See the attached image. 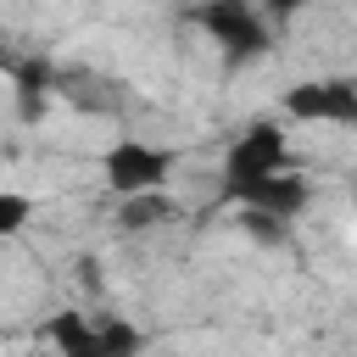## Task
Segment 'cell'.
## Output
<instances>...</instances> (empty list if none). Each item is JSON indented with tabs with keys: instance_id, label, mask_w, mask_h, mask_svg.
Here are the masks:
<instances>
[{
	"instance_id": "obj_10",
	"label": "cell",
	"mask_w": 357,
	"mask_h": 357,
	"mask_svg": "<svg viewBox=\"0 0 357 357\" xmlns=\"http://www.w3.org/2000/svg\"><path fill=\"white\" fill-rule=\"evenodd\" d=\"M95 335H100V351H134L139 346V329H128V324H106Z\"/></svg>"
},
{
	"instance_id": "obj_8",
	"label": "cell",
	"mask_w": 357,
	"mask_h": 357,
	"mask_svg": "<svg viewBox=\"0 0 357 357\" xmlns=\"http://www.w3.org/2000/svg\"><path fill=\"white\" fill-rule=\"evenodd\" d=\"M28 195H11V190H0V234H17L22 223H28Z\"/></svg>"
},
{
	"instance_id": "obj_3",
	"label": "cell",
	"mask_w": 357,
	"mask_h": 357,
	"mask_svg": "<svg viewBox=\"0 0 357 357\" xmlns=\"http://www.w3.org/2000/svg\"><path fill=\"white\" fill-rule=\"evenodd\" d=\"M273 167H284V134H279L273 123H251V128L229 145V156H223V178H229V184L262 178V173H273Z\"/></svg>"
},
{
	"instance_id": "obj_1",
	"label": "cell",
	"mask_w": 357,
	"mask_h": 357,
	"mask_svg": "<svg viewBox=\"0 0 357 357\" xmlns=\"http://www.w3.org/2000/svg\"><path fill=\"white\" fill-rule=\"evenodd\" d=\"M201 28L229 50V56H257L268 50V28L251 11V0H206L201 6Z\"/></svg>"
},
{
	"instance_id": "obj_4",
	"label": "cell",
	"mask_w": 357,
	"mask_h": 357,
	"mask_svg": "<svg viewBox=\"0 0 357 357\" xmlns=\"http://www.w3.org/2000/svg\"><path fill=\"white\" fill-rule=\"evenodd\" d=\"M290 117H307V123H346L357 128V84L346 78H329V84H296L284 95Z\"/></svg>"
},
{
	"instance_id": "obj_9",
	"label": "cell",
	"mask_w": 357,
	"mask_h": 357,
	"mask_svg": "<svg viewBox=\"0 0 357 357\" xmlns=\"http://www.w3.org/2000/svg\"><path fill=\"white\" fill-rule=\"evenodd\" d=\"M245 229H251L257 240H284V218H273V212H257V206H245Z\"/></svg>"
},
{
	"instance_id": "obj_2",
	"label": "cell",
	"mask_w": 357,
	"mask_h": 357,
	"mask_svg": "<svg viewBox=\"0 0 357 357\" xmlns=\"http://www.w3.org/2000/svg\"><path fill=\"white\" fill-rule=\"evenodd\" d=\"M167 167H173V156H167V151H156V145H139V139H123V145H112V151H106V178H112V190H117V195L162 190Z\"/></svg>"
},
{
	"instance_id": "obj_5",
	"label": "cell",
	"mask_w": 357,
	"mask_h": 357,
	"mask_svg": "<svg viewBox=\"0 0 357 357\" xmlns=\"http://www.w3.org/2000/svg\"><path fill=\"white\" fill-rule=\"evenodd\" d=\"M229 195H240L245 206L273 212V218H290V212L307 206V184L290 178L284 167H273V173H262V178H240V184H229Z\"/></svg>"
},
{
	"instance_id": "obj_6",
	"label": "cell",
	"mask_w": 357,
	"mask_h": 357,
	"mask_svg": "<svg viewBox=\"0 0 357 357\" xmlns=\"http://www.w3.org/2000/svg\"><path fill=\"white\" fill-rule=\"evenodd\" d=\"M162 218H173V201H167L162 190H134V195H123V212H117L123 229H151V223H162Z\"/></svg>"
},
{
	"instance_id": "obj_11",
	"label": "cell",
	"mask_w": 357,
	"mask_h": 357,
	"mask_svg": "<svg viewBox=\"0 0 357 357\" xmlns=\"http://www.w3.org/2000/svg\"><path fill=\"white\" fill-rule=\"evenodd\" d=\"M307 0H268V11H279V17H290V11H301Z\"/></svg>"
},
{
	"instance_id": "obj_7",
	"label": "cell",
	"mask_w": 357,
	"mask_h": 357,
	"mask_svg": "<svg viewBox=\"0 0 357 357\" xmlns=\"http://www.w3.org/2000/svg\"><path fill=\"white\" fill-rule=\"evenodd\" d=\"M45 335H50L61 351H73V357H106V351H100V335H95V329H89L78 312H61V318H56Z\"/></svg>"
}]
</instances>
